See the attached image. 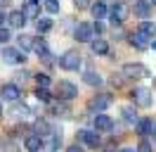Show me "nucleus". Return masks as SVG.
<instances>
[{
    "instance_id": "nucleus-1",
    "label": "nucleus",
    "mask_w": 156,
    "mask_h": 152,
    "mask_svg": "<svg viewBox=\"0 0 156 152\" xmlns=\"http://www.w3.org/2000/svg\"><path fill=\"white\" fill-rule=\"evenodd\" d=\"M59 66L66 69V71H78V69H80V55H78L76 50L64 52V55L59 57Z\"/></svg>"
},
{
    "instance_id": "nucleus-2",
    "label": "nucleus",
    "mask_w": 156,
    "mask_h": 152,
    "mask_svg": "<svg viewBox=\"0 0 156 152\" xmlns=\"http://www.w3.org/2000/svg\"><path fill=\"white\" fill-rule=\"evenodd\" d=\"M123 76L126 78H147L149 69L140 62H128V64H123Z\"/></svg>"
},
{
    "instance_id": "nucleus-3",
    "label": "nucleus",
    "mask_w": 156,
    "mask_h": 152,
    "mask_svg": "<svg viewBox=\"0 0 156 152\" xmlns=\"http://www.w3.org/2000/svg\"><path fill=\"white\" fill-rule=\"evenodd\" d=\"M130 97H133V102H135L137 107H149V104H151V90L144 88V86H137L135 90L130 93Z\"/></svg>"
},
{
    "instance_id": "nucleus-4",
    "label": "nucleus",
    "mask_w": 156,
    "mask_h": 152,
    "mask_svg": "<svg viewBox=\"0 0 156 152\" xmlns=\"http://www.w3.org/2000/svg\"><path fill=\"white\" fill-rule=\"evenodd\" d=\"M57 95H59V100L69 102V100H73L78 95V88L71 83V81H59L57 83Z\"/></svg>"
},
{
    "instance_id": "nucleus-5",
    "label": "nucleus",
    "mask_w": 156,
    "mask_h": 152,
    "mask_svg": "<svg viewBox=\"0 0 156 152\" xmlns=\"http://www.w3.org/2000/svg\"><path fill=\"white\" fill-rule=\"evenodd\" d=\"M78 140L83 142V145H88V147H99V145H102L99 133L97 131H88V128H80V131H78Z\"/></svg>"
},
{
    "instance_id": "nucleus-6",
    "label": "nucleus",
    "mask_w": 156,
    "mask_h": 152,
    "mask_svg": "<svg viewBox=\"0 0 156 152\" xmlns=\"http://www.w3.org/2000/svg\"><path fill=\"white\" fill-rule=\"evenodd\" d=\"M2 62H5V64H24L26 57H24V52L17 50V48H2Z\"/></svg>"
},
{
    "instance_id": "nucleus-7",
    "label": "nucleus",
    "mask_w": 156,
    "mask_h": 152,
    "mask_svg": "<svg viewBox=\"0 0 156 152\" xmlns=\"http://www.w3.org/2000/svg\"><path fill=\"white\" fill-rule=\"evenodd\" d=\"M59 145H62V133H50V135H45L43 138V145H40V150L43 152H57Z\"/></svg>"
},
{
    "instance_id": "nucleus-8",
    "label": "nucleus",
    "mask_w": 156,
    "mask_h": 152,
    "mask_svg": "<svg viewBox=\"0 0 156 152\" xmlns=\"http://www.w3.org/2000/svg\"><path fill=\"white\" fill-rule=\"evenodd\" d=\"M126 19H128V7L123 2H116V5L111 7V24H114V26H121Z\"/></svg>"
},
{
    "instance_id": "nucleus-9",
    "label": "nucleus",
    "mask_w": 156,
    "mask_h": 152,
    "mask_svg": "<svg viewBox=\"0 0 156 152\" xmlns=\"http://www.w3.org/2000/svg\"><path fill=\"white\" fill-rule=\"evenodd\" d=\"M19 12L24 14V19H38V14H40V2H38V0H26V2H24V7H21Z\"/></svg>"
},
{
    "instance_id": "nucleus-10",
    "label": "nucleus",
    "mask_w": 156,
    "mask_h": 152,
    "mask_svg": "<svg viewBox=\"0 0 156 152\" xmlns=\"http://www.w3.org/2000/svg\"><path fill=\"white\" fill-rule=\"evenodd\" d=\"M92 24H85V21H80L76 26V40H80V43H90L92 40Z\"/></svg>"
},
{
    "instance_id": "nucleus-11",
    "label": "nucleus",
    "mask_w": 156,
    "mask_h": 152,
    "mask_svg": "<svg viewBox=\"0 0 156 152\" xmlns=\"http://www.w3.org/2000/svg\"><path fill=\"white\" fill-rule=\"evenodd\" d=\"M114 128V119L111 116H107V114H97L95 116V131L97 133H109Z\"/></svg>"
},
{
    "instance_id": "nucleus-12",
    "label": "nucleus",
    "mask_w": 156,
    "mask_h": 152,
    "mask_svg": "<svg viewBox=\"0 0 156 152\" xmlns=\"http://www.w3.org/2000/svg\"><path fill=\"white\" fill-rule=\"evenodd\" d=\"M109 104H111V95H107V93H99V95H95V97L90 100V107H92V109H97V112L107 109Z\"/></svg>"
},
{
    "instance_id": "nucleus-13",
    "label": "nucleus",
    "mask_w": 156,
    "mask_h": 152,
    "mask_svg": "<svg viewBox=\"0 0 156 152\" xmlns=\"http://www.w3.org/2000/svg\"><path fill=\"white\" fill-rule=\"evenodd\" d=\"M0 95H2V100H7V102H17L21 93H19V88H17L14 83H7V86H2Z\"/></svg>"
},
{
    "instance_id": "nucleus-14",
    "label": "nucleus",
    "mask_w": 156,
    "mask_h": 152,
    "mask_svg": "<svg viewBox=\"0 0 156 152\" xmlns=\"http://www.w3.org/2000/svg\"><path fill=\"white\" fill-rule=\"evenodd\" d=\"M40 145H43V138L36 135V133H29V135L24 138V147H26V152H38Z\"/></svg>"
},
{
    "instance_id": "nucleus-15",
    "label": "nucleus",
    "mask_w": 156,
    "mask_h": 152,
    "mask_svg": "<svg viewBox=\"0 0 156 152\" xmlns=\"http://www.w3.org/2000/svg\"><path fill=\"white\" fill-rule=\"evenodd\" d=\"M149 12H151L149 0H135V14L140 19H147V17H149Z\"/></svg>"
},
{
    "instance_id": "nucleus-16",
    "label": "nucleus",
    "mask_w": 156,
    "mask_h": 152,
    "mask_svg": "<svg viewBox=\"0 0 156 152\" xmlns=\"http://www.w3.org/2000/svg\"><path fill=\"white\" fill-rule=\"evenodd\" d=\"M130 45L137 48V50H147V48H149V40H147L144 33H140V31H137V33L130 36Z\"/></svg>"
},
{
    "instance_id": "nucleus-17",
    "label": "nucleus",
    "mask_w": 156,
    "mask_h": 152,
    "mask_svg": "<svg viewBox=\"0 0 156 152\" xmlns=\"http://www.w3.org/2000/svg\"><path fill=\"white\" fill-rule=\"evenodd\" d=\"M7 21H10L12 28H21L24 24H26V19H24V14H21L19 10H14V12H10V17H7Z\"/></svg>"
},
{
    "instance_id": "nucleus-18",
    "label": "nucleus",
    "mask_w": 156,
    "mask_h": 152,
    "mask_svg": "<svg viewBox=\"0 0 156 152\" xmlns=\"http://www.w3.org/2000/svg\"><path fill=\"white\" fill-rule=\"evenodd\" d=\"M33 133H36V135H40V138H45V135H50V133H52V128H50V124L45 121V119H38V121H36V126H33Z\"/></svg>"
},
{
    "instance_id": "nucleus-19",
    "label": "nucleus",
    "mask_w": 156,
    "mask_h": 152,
    "mask_svg": "<svg viewBox=\"0 0 156 152\" xmlns=\"http://www.w3.org/2000/svg\"><path fill=\"white\" fill-rule=\"evenodd\" d=\"M90 48H92V52H95V55H107V52H109V43L104 40V38L92 40V43H90Z\"/></svg>"
},
{
    "instance_id": "nucleus-20",
    "label": "nucleus",
    "mask_w": 156,
    "mask_h": 152,
    "mask_svg": "<svg viewBox=\"0 0 156 152\" xmlns=\"http://www.w3.org/2000/svg\"><path fill=\"white\" fill-rule=\"evenodd\" d=\"M50 104L55 107V114H57V116H69V114H71V107H69V104L64 102V100H59V102L50 100Z\"/></svg>"
},
{
    "instance_id": "nucleus-21",
    "label": "nucleus",
    "mask_w": 156,
    "mask_h": 152,
    "mask_svg": "<svg viewBox=\"0 0 156 152\" xmlns=\"http://www.w3.org/2000/svg\"><path fill=\"white\" fill-rule=\"evenodd\" d=\"M90 10H92V14H95V19H97V21H102V19L107 17V5H104L102 0H97L95 5H90Z\"/></svg>"
},
{
    "instance_id": "nucleus-22",
    "label": "nucleus",
    "mask_w": 156,
    "mask_h": 152,
    "mask_svg": "<svg viewBox=\"0 0 156 152\" xmlns=\"http://www.w3.org/2000/svg\"><path fill=\"white\" fill-rule=\"evenodd\" d=\"M17 43H19V48H17V50H21V52H26V50H31V48H33V38H31L29 33H19V38H17Z\"/></svg>"
},
{
    "instance_id": "nucleus-23",
    "label": "nucleus",
    "mask_w": 156,
    "mask_h": 152,
    "mask_svg": "<svg viewBox=\"0 0 156 152\" xmlns=\"http://www.w3.org/2000/svg\"><path fill=\"white\" fill-rule=\"evenodd\" d=\"M83 81H85L88 86H102V83H104V81H102V76H99L97 71H92V69H88V71H85Z\"/></svg>"
},
{
    "instance_id": "nucleus-24",
    "label": "nucleus",
    "mask_w": 156,
    "mask_h": 152,
    "mask_svg": "<svg viewBox=\"0 0 156 152\" xmlns=\"http://www.w3.org/2000/svg\"><path fill=\"white\" fill-rule=\"evenodd\" d=\"M140 33H144L147 38H154V33H156V26L151 24V21H147V19H142V24H140V28H137Z\"/></svg>"
},
{
    "instance_id": "nucleus-25",
    "label": "nucleus",
    "mask_w": 156,
    "mask_h": 152,
    "mask_svg": "<svg viewBox=\"0 0 156 152\" xmlns=\"http://www.w3.org/2000/svg\"><path fill=\"white\" fill-rule=\"evenodd\" d=\"M135 126H137V133H140V135H147V133H151V128H154L151 119H140Z\"/></svg>"
},
{
    "instance_id": "nucleus-26",
    "label": "nucleus",
    "mask_w": 156,
    "mask_h": 152,
    "mask_svg": "<svg viewBox=\"0 0 156 152\" xmlns=\"http://www.w3.org/2000/svg\"><path fill=\"white\" fill-rule=\"evenodd\" d=\"M121 114H123V119H126L128 124H137V114H135V107H123V109H121Z\"/></svg>"
},
{
    "instance_id": "nucleus-27",
    "label": "nucleus",
    "mask_w": 156,
    "mask_h": 152,
    "mask_svg": "<svg viewBox=\"0 0 156 152\" xmlns=\"http://www.w3.org/2000/svg\"><path fill=\"white\" fill-rule=\"evenodd\" d=\"M31 50H36V52H38V57H40V55H45V52H48V43H45L43 38H36Z\"/></svg>"
},
{
    "instance_id": "nucleus-28",
    "label": "nucleus",
    "mask_w": 156,
    "mask_h": 152,
    "mask_svg": "<svg viewBox=\"0 0 156 152\" xmlns=\"http://www.w3.org/2000/svg\"><path fill=\"white\" fill-rule=\"evenodd\" d=\"M43 7H45V12H50V14H57V12H59V2H57V0H45Z\"/></svg>"
},
{
    "instance_id": "nucleus-29",
    "label": "nucleus",
    "mask_w": 156,
    "mask_h": 152,
    "mask_svg": "<svg viewBox=\"0 0 156 152\" xmlns=\"http://www.w3.org/2000/svg\"><path fill=\"white\" fill-rule=\"evenodd\" d=\"M38 33H48L50 28H52V19H38Z\"/></svg>"
},
{
    "instance_id": "nucleus-30",
    "label": "nucleus",
    "mask_w": 156,
    "mask_h": 152,
    "mask_svg": "<svg viewBox=\"0 0 156 152\" xmlns=\"http://www.w3.org/2000/svg\"><path fill=\"white\" fill-rule=\"evenodd\" d=\"M36 97H38L40 102H48V104H50V100H52L48 88H36Z\"/></svg>"
},
{
    "instance_id": "nucleus-31",
    "label": "nucleus",
    "mask_w": 156,
    "mask_h": 152,
    "mask_svg": "<svg viewBox=\"0 0 156 152\" xmlns=\"http://www.w3.org/2000/svg\"><path fill=\"white\" fill-rule=\"evenodd\" d=\"M135 152H154V147H151V142L144 138V140H140V145H137Z\"/></svg>"
},
{
    "instance_id": "nucleus-32",
    "label": "nucleus",
    "mask_w": 156,
    "mask_h": 152,
    "mask_svg": "<svg viewBox=\"0 0 156 152\" xmlns=\"http://www.w3.org/2000/svg\"><path fill=\"white\" fill-rule=\"evenodd\" d=\"M36 81H38V88H48L50 86V76L48 74H36Z\"/></svg>"
},
{
    "instance_id": "nucleus-33",
    "label": "nucleus",
    "mask_w": 156,
    "mask_h": 152,
    "mask_svg": "<svg viewBox=\"0 0 156 152\" xmlns=\"http://www.w3.org/2000/svg\"><path fill=\"white\" fill-rule=\"evenodd\" d=\"M0 152H19V147H17L14 142H2V147H0Z\"/></svg>"
},
{
    "instance_id": "nucleus-34",
    "label": "nucleus",
    "mask_w": 156,
    "mask_h": 152,
    "mask_svg": "<svg viewBox=\"0 0 156 152\" xmlns=\"http://www.w3.org/2000/svg\"><path fill=\"white\" fill-rule=\"evenodd\" d=\"M10 28H5V26H0V43H7L10 40Z\"/></svg>"
},
{
    "instance_id": "nucleus-35",
    "label": "nucleus",
    "mask_w": 156,
    "mask_h": 152,
    "mask_svg": "<svg viewBox=\"0 0 156 152\" xmlns=\"http://www.w3.org/2000/svg\"><path fill=\"white\" fill-rule=\"evenodd\" d=\"M73 5L78 10H85V7H90V0H73Z\"/></svg>"
},
{
    "instance_id": "nucleus-36",
    "label": "nucleus",
    "mask_w": 156,
    "mask_h": 152,
    "mask_svg": "<svg viewBox=\"0 0 156 152\" xmlns=\"http://www.w3.org/2000/svg\"><path fill=\"white\" fill-rule=\"evenodd\" d=\"M66 152H85V147L76 142V145H69V147H66Z\"/></svg>"
},
{
    "instance_id": "nucleus-37",
    "label": "nucleus",
    "mask_w": 156,
    "mask_h": 152,
    "mask_svg": "<svg viewBox=\"0 0 156 152\" xmlns=\"http://www.w3.org/2000/svg\"><path fill=\"white\" fill-rule=\"evenodd\" d=\"M40 59H43V62H45V64H52V62H55V59H52V52H45V55H40Z\"/></svg>"
},
{
    "instance_id": "nucleus-38",
    "label": "nucleus",
    "mask_w": 156,
    "mask_h": 152,
    "mask_svg": "<svg viewBox=\"0 0 156 152\" xmlns=\"http://www.w3.org/2000/svg\"><path fill=\"white\" fill-rule=\"evenodd\" d=\"M111 86H116V88H121V86H123V76H114V78H111Z\"/></svg>"
},
{
    "instance_id": "nucleus-39",
    "label": "nucleus",
    "mask_w": 156,
    "mask_h": 152,
    "mask_svg": "<svg viewBox=\"0 0 156 152\" xmlns=\"http://www.w3.org/2000/svg\"><path fill=\"white\" fill-rule=\"evenodd\" d=\"M92 31L102 33V31H104V24H102V21H95V24H92Z\"/></svg>"
},
{
    "instance_id": "nucleus-40",
    "label": "nucleus",
    "mask_w": 156,
    "mask_h": 152,
    "mask_svg": "<svg viewBox=\"0 0 156 152\" xmlns=\"http://www.w3.org/2000/svg\"><path fill=\"white\" fill-rule=\"evenodd\" d=\"M2 21H5V14H2V10H0V26H2Z\"/></svg>"
},
{
    "instance_id": "nucleus-41",
    "label": "nucleus",
    "mask_w": 156,
    "mask_h": 152,
    "mask_svg": "<svg viewBox=\"0 0 156 152\" xmlns=\"http://www.w3.org/2000/svg\"><path fill=\"white\" fill-rule=\"evenodd\" d=\"M121 152H135V150H133V147H123Z\"/></svg>"
},
{
    "instance_id": "nucleus-42",
    "label": "nucleus",
    "mask_w": 156,
    "mask_h": 152,
    "mask_svg": "<svg viewBox=\"0 0 156 152\" xmlns=\"http://www.w3.org/2000/svg\"><path fill=\"white\" fill-rule=\"evenodd\" d=\"M0 116H2V100H0Z\"/></svg>"
},
{
    "instance_id": "nucleus-43",
    "label": "nucleus",
    "mask_w": 156,
    "mask_h": 152,
    "mask_svg": "<svg viewBox=\"0 0 156 152\" xmlns=\"http://www.w3.org/2000/svg\"><path fill=\"white\" fill-rule=\"evenodd\" d=\"M149 5H156V0H149Z\"/></svg>"
},
{
    "instance_id": "nucleus-44",
    "label": "nucleus",
    "mask_w": 156,
    "mask_h": 152,
    "mask_svg": "<svg viewBox=\"0 0 156 152\" xmlns=\"http://www.w3.org/2000/svg\"><path fill=\"white\" fill-rule=\"evenodd\" d=\"M151 45H154V50H156V40H154V43H151Z\"/></svg>"
},
{
    "instance_id": "nucleus-45",
    "label": "nucleus",
    "mask_w": 156,
    "mask_h": 152,
    "mask_svg": "<svg viewBox=\"0 0 156 152\" xmlns=\"http://www.w3.org/2000/svg\"><path fill=\"white\" fill-rule=\"evenodd\" d=\"M154 88H156V78H154Z\"/></svg>"
},
{
    "instance_id": "nucleus-46",
    "label": "nucleus",
    "mask_w": 156,
    "mask_h": 152,
    "mask_svg": "<svg viewBox=\"0 0 156 152\" xmlns=\"http://www.w3.org/2000/svg\"><path fill=\"white\" fill-rule=\"evenodd\" d=\"M38 2H40V0H38Z\"/></svg>"
}]
</instances>
